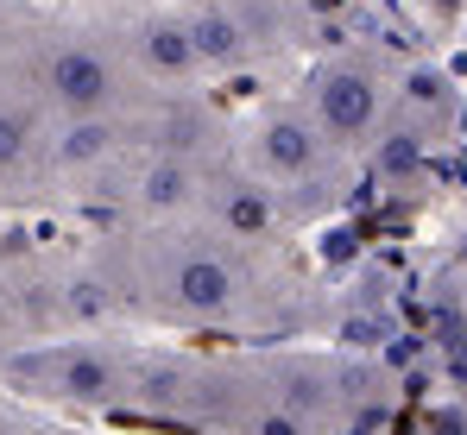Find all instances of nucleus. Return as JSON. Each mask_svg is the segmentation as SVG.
Masks as SVG:
<instances>
[{"label":"nucleus","mask_w":467,"mask_h":435,"mask_svg":"<svg viewBox=\"0 0 467 435\" xmlns=\"http://www.w3.org/2000/svg\"><path fill=\"white\" fill-rule=\"evenodd\" d=\"M310 101H316L322 133H335V140H360L379 120V82H373V70H360V64H328V70L316 76Z\"/></svg>","instance_id":"1"},{"label":"nucleus","mask_w":467,"mask_h":435,"mask_svg":"<svg viewBox=\"0 0 467 435\" xmlns=\"http://www.w3.org/2000/svg\"><path fill=\"white\" fill-rule=\"evenodd\" d=\"M45 88H51L70 114H95V108H108V95H114V70H108L88 45H64V51H51V64H45Z\"/></svg>","instance_id":"2"},{"label":"nucleus","mask_w":467,"mask_h":435,"mask_svg":"<svg viewBox=\"0 0 467 435\" xmlns=\"http://www.w3.org/2000/svg\"><path fill=\"white\" fill-rule=\"evenodd\" d=\"M26 372H51V391H57V398H77V404H108V398H120V372L101 360V354H57V360L26 366Z\"/></svg>","instance_id":"3"},{"label":"nucleus","mask_w":467,"mask_h":435,"mask_svg":"<svg viewBox=\"0 0 467 435\" xmlns=\"http://www.w3.org/2000/svg\"><path fill=\"white\" fill-rule=\"evenodd\" d=\"M259 158H265L278 177H310L316 164H322V140H316V127H304L297 114H278V120H265V133H259Z\"/></svg>","instance_id":"4"},{"label":"nucleus","mask_w":467,"mask_h":435,"mask_svg":"<svg viewBox=\"0 0 467 435\" xmlns=\"http://www.w3.org/2000/svg\"><path fill=\"white\" fill-rule=\"evenodd\" d=\"M171 296H177V309H190V316H228L234 272L222 259H183L177 278H171Z\"/></svg>","instance_id":"5"},{"label":"nucleus","mask_w":467,"mask_h":435,"mask_svg":"<svg viewBox=\"0 0 467 435\" xmlns=\"http://www.w3.org/2000/svg\"><path fill=\"white\" fill-rule=\"evenodd\" d=\"M146 64L164 76H183V70H196L202 64V51H196V32L190 26H177V19H158V26H146Z\"/></svg>","instance_id":"6"},{"label":"nucleus","mask_w":467,"mask_h":435,"mask_svg":"<svg viewBox=\"0 0 467 435\" xmlns=\"http://www.w3.org/2000/svg\"><path fill=\"white\" fill-rule=\"evenodd\" d=\"M190 32H196L202 64H234V57L246 51V32H240V19H234V13H196V19H190Z\"/></svg>","instance_id":"7"},{"label":"nucleus","mask_w":467,"mask_h":435,"mask_svg":"<svg viewBox=\"0 0 467 435\" xmlns=\"http://www.w3.org/2000/svg\"><path fill=\"white\" fill-rule=\"evenodd\" d=\"M222 215H228L234 233H265V227H272V202H265L259 190H234Z\"/></svg>","instance_id":"8"},{"label":"nucleus","mask_w":467,"mask_h":435,"mask_svg":"<svg viewBox=\"0 0 467 435\" xmlns=\"http://www.w3.org/2000/svg\"><path fill=\"white\" fill-rule=\"evenodd\" d=\"M183 190H190V171H183V164H158L152 177H146V196H152V209H171V202H183Z\"/></svg>","instance_id":"9"},{"label":"nucleus","mask_w":467,"mask_h":435,"mask_svg":"<svg viewBox=\"0 0 467 435\" xmlns=\"http://www.w3.org/2000/svg\"><path fill=\"white\" fill-rule=\"evenodd\" d=\"M101 151H108V127H95V120H82V127L64 133V158H70V164H88V158H101Z\"/></svg>","instance_id":"10"},{"label":"nucleus","mask_w":467,"mask_h":435,"mask_svg":"<svg viewBox=\"0 0 467 435\" xmlns=\"http://www.w3.org/2000/svg\"><path fill=\"white\" fill-rule=\"evenodd\" d=\"M26 145H32V133H26V120L0 108V171H13V164L26 158Z\"/></svg>","instance_id":"11"},{"label":"nucleus","mask_w":467,"mask_h":435,"mask_svg":"<svg viewBox=\"0 0 467 435\" xmlns=\"http://www.w3.org/2000/svg\"><path fill=\"white\" fill-rule=\"evenodd\" d=\"M253 435H304V423H297L291 410H265V417L253 423Z\"/></svg>","instance_id":"12"}]
</instances>
